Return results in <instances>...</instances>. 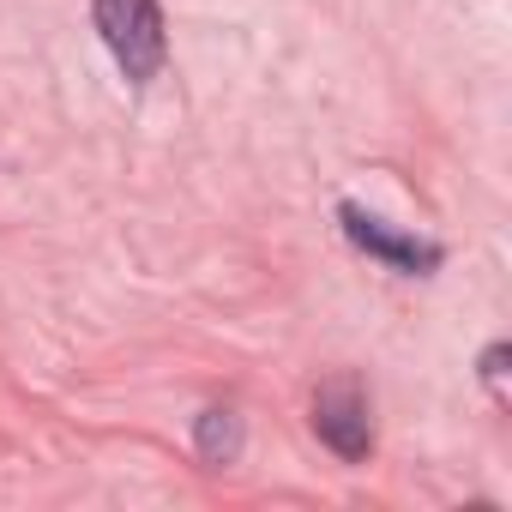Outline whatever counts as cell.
<instances>
[{"mask_svg": "<svg viewBox=\"0 0 512 512\" xmlns=\"http://www.w3.org/2000/svg\"><path fill=\"white\" fill-rule=\"evenodd\" d=\"M97 31L109 43V55L121 61L127 79H151L163 67V13L157 0H97Z\"/></svg>", "mask_w": 512, "mask_h": 512, "instance_id": "6da1fadb", "label": "cell"}, {"mask_svg": "<svg viewBox=\"0 0 512 512\" xmlns=\"http://www.w3.org/2000/svg\"><path fill=\"white\" fill-rule=\"evenodd\" d=\"M314 428H320V440H326L338 458H368V446H374L368 404H362V392H356L350 380L320 386V398H314Z\"/></svg>", "mask_w": 512, "mask_h": 512, "instance_id": "7a4b0ae2", "label": "cell"}, {"mask_svg": "<svg viewBox=\"0 0 512 512\" xmlns=\"http://www.w3.org/2000/svg\"><path fill=\"white\" fill-rule=\"evenodd\" d=\"M344 229H350V241H356V247L380 253V260H386V266H398V272H434V266H440V247H434V241L392 235L380 217H368V211H356V205H344Z\"/></svg>", "mask_w": 512, "mask_h": 512, "instance_id": "3957f363", "label": "cell"}, {"mask_svg": "<svg viewBox=\"0 0 512 512\" xmlns=\"http://www.w3.org/2000/svg\"><path fill=\"white\" fill-rule=\"evenodd\" d=\"M235 446H241L235 416H229V410H205V416H199V452H205L211 464H229V458H235Z\"/></svg>", "mask_w": 512, "mask_h": 512, "instance_id": "277c9868", "label": "cell"}]
</instances>
